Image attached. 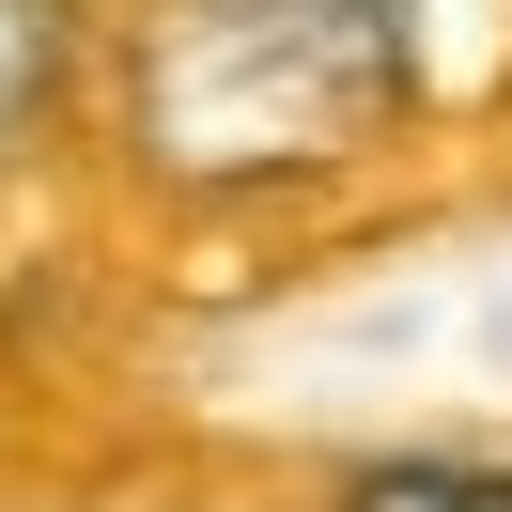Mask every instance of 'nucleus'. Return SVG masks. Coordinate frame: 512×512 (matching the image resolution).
Masks as SVG:
<instances>
[{
    "instance_id": "obj_1",
    "label": "nucleus",
    "mask_w": 512,
    "mask_h": 512,
    "mask_svg": "<svg viewBox=\"0 0 512 512\" xmlns=\"http://www.w3.org/2000/svg\"><path fill=\"white\" fill-rule=\"evenodd\" d=\"M419 78V0H171L140 47V125L187 171H295L388 125Z\"/></svg>"
},
{
    "instance_id": "obj_2",
    "label": "nucleus",
    "mask_w": 512,
    "mask_h": 512,
    "mask_svg": "<svg viewBox=\"0 0 512 512\" xmlns=\"http://www.w3.org/2000/svg\"><path fill=\"white\" fill-rule=\"evenodd\" d=\"M342 512H512V481L497 466H357Z\"/></svg>"
},
{
    "instance_id": "obj_3",
    "label": "nucleus",
    "mask_w": 512,
    "mask_h": 512,
    "mask_svg": "<svg viewBox=\"0 0 512 512\" xmlns=\"http://www.w3.org/2000/svg\"><path fill=\"white\" fill-rule=\"evenodd\" d=\"M47 78H63V0H0V140L47 109Z\"/></svg>"
}]
</instances>
